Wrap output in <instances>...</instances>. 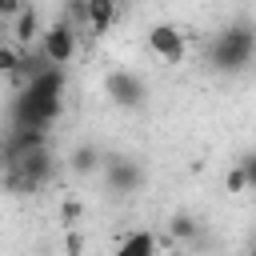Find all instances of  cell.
I'll return each instance as SVG.
<instances>
[{
	"label": "cell",
	"instance_id": "obj_5",
	"mask_svg": "<svg viewBox=\"0 0 256 256\" xmlns=\"http://www.w3.org/2000/svg\"><path fill=\"white\" fill-rule=\"evenodd\" d=\"M148 48H152V56H160L164 64H180L184 60V28H176V24H156L152 32H148Z\"/></svg>",
	"mask_w": 256,
	"mask_h": 256
},
{
	"label": "cell",
	"instance_id": "obj_3",
	"mask_svg": "<svg viewBox=\"0 0 256 256\" xmlns=\"http://www.w3.org/2000/svg\"><path fill=\"white\" fill-rule=\"evenodd\" d=\"M104 96H108L112 104H120V108H140V104H144V84H140L136 72L116 68V72L104 76Z\"/></svg>",
	"mask_w": 256,
	"mask_h": 256
},
{
	"label": "cell",
	"instance_id": "obj_8",
	"mask_svg": "<svg viewBox=\"0 0 256 256\" xmlns=\"http://www.w3.org/2000/svg\"><path fill=\"white\" fill-rule=\"evenodd\" d=\"M100 164H104V156H100L96 144H80V148L68 156V172H76V176H92Z\"/></svg>",
	"mask_w": 256,
	"mask_h": 256
},
{
	"label": "cell",
	"instance_id": "obj_12",
	"mask_svg": "<svg viewBox=\"0 0 256 256\" xmlns=\"http://www.w3.org/2000/svg\"><path fill=\"white\" fill-rule=\"evenodd\" d=\"M20 8H24V0H0V20H12Z\"/></svg>",
	"mask_w": 256,
	"mask_h": 256
},
{
	"label": "cell",
	"instance_id": "obj_7",
	"mask_svg": "<svg viewBox=\"0 0 256 256\" xmlns=\"http://www.w3.org/2000/svg\"><path fill=\"white\" fill-rule=\"evenodd\" d=\"M12 20H16V24H12V36H16V44H20V48H28L32 40H40V16H36V8H28V4H24Z\"/></svg>",
	"mask_w": 256,
	"mask_h": 256
},
{
	"label": "cell",
	"instance_id": "obj_1",
	"mask_svg": "<svg viewBox=\"0 0 256 256\" xmlns=\"http://www.w3.org/2000/svg\"><path fill=\"white\" fill-rule=\"evenodd\" d=\"M252 48H256L252 24H232V28H224V32L212 40V52H208V60H212L220 72H240V68H248V60H252Z\"/></svg>",
	"mask_w": 256,
	"mask_h": 256
},
{
	"label": "cell",
	"instance_id": "obj_13",
	"mask_svg": "<svg viewBox=\"0 0 256 256\" xmlns=\"http://www.w3.org/2000/svg\"><path fill=\"white\" fill-rule=\"evenodd\" d=\"M0 32H4V20H0Z\"/></svg>",
	"mask_w": 256,
	"mask_h": 256
},
{
	"label": "cell",
	"instance_id": "obj_2",
	"mask_svg": "<svg viewBox=\"0 0 256 256\" xmlns=\"http://www.w3.org/2000/svg\"><path fill=\"white\" fill-rule=\"evenodd\" d=\"M76 48H80V40H76V28H72L68 20H56V24H48V28L40 32V56H44L52 68L72 64Z\"/></svg>",
	"mask_w": 256,
	"mask_h": 256
},
{
	"label": "cell",
	"instance_id": "obj_11",
	"mask_svg": "<svg viewBox=\"0 0 256 256\" xmlns=\"http://www.w3.org/2000/svg\"><path fill=\"white\" fill-rule=\"evenodd\" d=\"M16 64H20V48L0 44V76H16Z\"/></svg>",
	"mask_w": 256,
	"mask_h": 256
},
{
	"label": "cell",
	"instance_id": "obj_9",
	"mask_svg": "<svg viewBox=\"0 0 256 256\" xmlns=\"http://www.w3.org/2000/svg\"><path fill=\"white\" fill-rule=\"evenodd\" d=\"M116 256H156V236L152 232H128L120 244H116Z\"/></svg>",
	"mask_w": 256,
	"mask_h": 256
},
{
	"label": "cell",
	"instance_id": "obj_4",
	"mask_svg": "<svg viewBox=\"0 0 256 256\" xmlns=\"http://www.w3.org/2000/svg\"><path fill=\"white\" fill-rule=\"evenodd\" d=\"M100 168H104V184H108V192H136V188L144 184L140 164L128 160V156H108Z\"/></svg>",
	"mask_w": 256,
	"mask_h": 256
},
{
	"label": "cell",
	"instance_id": "obj_6",
	"mask_svg": "<svg viewBox=\"0 0 256 256\" xmlns=\"http://www.w3.org/2000/svg\"><path fill=\"white\" fill-rule=\"evenodd\" d=\"M8 168H12V172H20V176H24L32 188H40V184H48V180H52V172H56V160H52V152H48V148H32V152L16 156Z\"/></svg>",
	"mask_w": 256,
	"mask_h": 256
},
{
	"label": "cell",
	"instance_id": "obj_10",
	"mask_svg": "<svg viewBox=\"0 0 256 256\" xmlns=\"http://www.w3.org/2000/svg\"><path fill=\"white\" fill-rule=\"evenodd\" d=\"M196 228H200V224H196L188 212H176V216L168 220V236H172V240H192V236H196Z\"/></svg>",
	"mask_w": 256,
	"mask_h": 256
}]
</instances>
